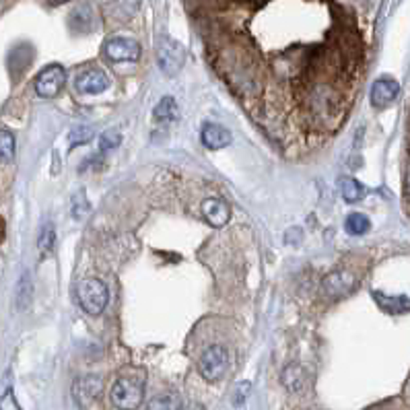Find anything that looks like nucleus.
<instances>
[{
	"instance_id": "1",
	"label": "nucleus",
	"mask_w": 410,
	"mask_h": 410,
	"mask_svg": "<svg viewBox=\"0 0 410 410\" xmlns=\"http://www.w3.org/2000/svg\"><path fill=\"white\" fill-rule=\"evenodd\" d=\"M77 301L83 307V311H87L89 315H99L108 301H110V291L108 285L99 278H83L77 285Z\"/></svg>"
},
{
	"instance_id": "2",
	"label": "nucleus",
	"mask_w": 410,
	"mask_h": 410,
	"mask_svg": "<svg viewBox=\"0 0 410 410\" xmlns=\"http://www.w3.org/2000/svg\"><path fill=\"white\" fill-rule=\"evenodd\" d=\"M112 404L120 410H136L143 404L145 398V383L143 379H136L132 375L118 377L110 391Z\"/></svg>"
},
{
	"instance_id": "3",
	"label": "nucleus",
	"mask_w": 410,
	"mask_h": 410,
	"mask_svg": "<svg viewBox=\"0 0 410 410\" xmlns=\"http://www.w3.org/2000/svg\"><path fill=\"white\" fill-rule=\"evenodd\" d=\"M227 367H229V352L221 344L208 346L198 363V371L206 381H219L227 373Z\"/></svg>"
},
{
	"instance_id": "4",
	"label": "nucleus",
	"mask_w": 410,
	"mask_h": 410,
	"mask_svg": "<svg viewBox=\"0 0 410 410\" xmlns=\"http://www.w3.org/2000/svg\"><path fill=\"white\" fill-rule=\"evenodd\" d=\"M157 60L165 75H178L186 64V48L173 38H161L157 46Z\"/></svg>"
},
{
	"instance_id": "5",
	"label": "nucleus",
	"mask_w": 410,
	"mask_h": 410,
	"mask_svg": "<svg viewBox=\"0 0 410 410\" xmlns=\"http://www.w3.org/2000/svg\"><path fill=\"white\" fill-rule=\"evenodd\" d=\"M64 85H67V71L60 64H50L38 75L34 87H36V93L40 97L50 99V97H56L62 91Z\"/></svg>"
},
{
	"instance_id": "6",
	"label": "nucleus",
	"mask_w": 410,
	"mask_h": 410,
	"mask_svg": "<svg viewBox=\"0 0 410 410\" xmlns=\"http://www.w3.org/2000/svg\"><path fill=\"white\" fill-rule=\"evenodd\" d=\"M104 56L110 62H136L141 58V44L130 38H110L104 44Z\"/></svg>"
},
{
	"instance_id": "7",
	"label": "nucleus",
	"mask_w": 410,
	"mask_h": 410,
	"mask_svg": "<svg viewBox=\"0 0 410 410\" xmlns=\"http://www.w3.org/2000/svg\"><path fill=\"white\" fill-rule=\"evenodd\" d=\"M101 389H104V379L99 375H83L73 385V398L77 406L85 410L99 398Z\"/></svg>"
},
{
	"instance_id": "8",
	"label": "nucleus",
	"mask_w": 410,
	"mask_h": 410,
	"mask_svg": "<svg viewBox=\"0 0 410 410\" xmlns=\"http://www.w3.org/2000/svg\"><path fill=\"white\" fill-rule=\"evenodd\" d=\"M110 85H112L110 77L99 69H87V71L79 73L75 79V87L83 95H99V93L108 91Z\"/></svg>"
},
{
	"instance_id": "9",
	"label": "nucleus",
	"mask_w": 410,
	"mask_h": 410,
	"mask_svg": "<svg viewBox=\"0 0 410 410\" xmlns=\"http://www.w3.org/2000/svg\"><path fill=\"white\" fill-rule=\"evenodd\" d=\"M354 282H357V278H354V274L350 270H334V272H330L324 278L322 287H324L328 297L340 299V297L348 295L354 289Z\"/></svg>"
},
{
	"instance_id": "10",
	"label": "nucleus",
	"mask_w": 410,
	"mask_h": 410,
	"mask_svg": "<svg viewBox=\"0 0 410 410\" xmlns=\"http://www.w3.org/2000/svg\"><path fill=\"white\" fill-rule=\"evenodd\" d=\"M141 7V0H110L104 7V17L110 23H128Z\"/></svg>"
},
{
	"instance_id": "11",
	"label": "nucleus",
	"mask_w": 410,
	"mask_h": 410,
	"mask_svg": "<svg viewBox=\"0 0 410 410\" xmlns=\"http://www.w3.org/2000/svg\"><path fill=\"white\" fill-rule=\"evenodd\" d=\"M400 93V85L398 81L389 79V77H381L373 83L371 87V93H369V99L373 104V108H387L391 101H396Z\"/></svg>"
},
{
	"instance_id": "12",
	"label": "nucleus",
	"mask_w": 410,
	"mask_h": 410,
	"mask_svg": "<svg viewBox=\"0 0 410 410\" xmlns=\"http://www.w3.org/2000/svg\"><path fill=\"white\" fill-rule=\"evenodd\" d=\"M200 141L206 149L210 151H219V149H225L231 145V132L221 126V124H215V122H206L200 130Z\"/></svg>"
},
{
	"instance_id": "13",
	"label": "nucleus",
	"mask_w": 410,
	"mask_h": 410,
	"mask_svg": "<svg viewBox=\"0 0 410 410\" xmlns=\"http://www.w3.org/2000/svg\"><path fill=\"white\" fill-rule=\"evenodd\" d=\"M202 217L208 225L213 227H223L229 223L231 219V208L227 202L219 200V198H206L202 202Z\"/></svg>"
},
{
	"instance_id": "14",
	"label": "nucleus",
	"mask_w": 410,
	"mask_h": 410,
	"mask_svg": "<svg viewBox=\"0 0 410 410\" xmlns=\"http://www.w3.org/2000/svg\"><path fill=\"white\" fill-rule=\"evenodd\" d=\"M373 299L377 301V305L385 311V313H391V315H400V313H406L410 311V299L404 297V295H385V293H373Z\"/></svg>"
},
{
	"instance_id": "15",
	"label": "nucleus",
	"mask_w": 410,
	"mask_h": 410,
	"mask_svg": "<svg viewBox=\"0 0 410 410\" xmlns=\"http://www.w3.org/2000/svg\"><path fill=\"white\" fill-rule=\"evenodd\" d=\"M282 381L285 385L291 389V391H303L305 389V383H307V373L303 367L299 365H289L285 371H282Z\"/></svg>"
},
{
	"instance_id": "16",
	"label": "nucleus",
	"mask_w": 410,
	"mask_h": 410,
	"mask_svg": "<svg viewBox=\"0 0 410 410\" xmlns=\"http://www.w3.org/2000/svg\"><path fill=\"white\" fill-rule=\"evenodd\" d=\"M340 194L346 202H359L365 198V188L361 182H357L354 178H342L340 180Z\"/></svg>"
},
{
	"instance_id": "17",
	"label": "nucleus",
	"mask_w": 410,
	"mask_h": 410,
	"mask_svg": "<svg viewBox=\"0 0 410 410\" xmlns=\"http://www.w3.org/2000/svg\"><path fill=\"white\" fill-rule=\"evenodd\" d=\"M147 410H182V400L178 394H159L153 400H149Z\"/></svg>"
},
{
	"instance_id": "18",
	"label": "nucleus",
	"mask_w": 410,
	"mask_h": 410,
	"mask_svg": "<svg viewBox=\"0 0 410 410\" xmlns=\"http://www.w3.org/2000/svg\"><path fill=\"white\" fill-rule=\"evenodd\" d=\"M153 118L157 122H169V120H176L178 118V104L173 97H163L155 110H153Z\"/></svg>"
},
{
	"instance_id": "19",
	"label": "nucleus",
	"mask_w": 410,
	"mask_h": 410,
	"mask_svg": "<svg viewBox=\"0 0 410 410\" xmlns=\"http://www.w3.org/2000/svg\"><path fill=\"white\" fill-rule=\"evenodd\" d=\"M344 229L348 235H363L369 231V219L361 213H352L344 221Z\"/></svg>"
},
{
	"instance_id": "20",
	"label": "nucleus",
	"mask_w": 410,
	"mask_h": 410,
	"mask_svg": "<svg viewBox=\"0 0 410 410\" xmlns=\"http://www.w3.org/2000/svg\"><path fill=\"white\" fill-rule=\"evenodd\" d=\"M15 157V136L11 130H0V159L13 161Z\"/></svg>"
},
{
	"instance_id": "21",
	"label": "nucleus",
	"mask_w": 410,
	"mask_h": 410,
	"mask_svg": "<svg viewBox=\"0 0 410 410\" xmlns=\"http://www.w3.org/2000/svg\"><path fill=\"white\" fill-rule=\"evenodd\" d=\"M54 241H56V231H54V225L52 223H46L42 227V233H40V239H38V248L42 254H50L52 248H54Z\"/></svg>"
},
{
	"instance_id": "22",
	"label": "nucleus",
	"mask_w": 410,
	"mask_h": 410,
	"mask_svg": "<svg viewBox=\"0 0 410 410\" xmlns=\"http://www.w3.org/2000/svg\"><path fill=\"white\" fill-rule=\"evenodd\" d=\"M32 295H34V287L29 282V274H25L19 280V287H17V307L25 309L29 305V301H32Z\"/></svg>"
},
{
	"instance_id": "23",
	"label": "nucleus",
	"mask_w": 410,
	"mask_h": 410,
	"mask_svg": "<svg viewBox=\"0 0 410 410\" xmlns=\"http://www.w3.org/2000/svg\"><path fill=\"white\" fill-rule=\"evenodd\" d=\"M93 128H89V126H79V128H75L73 132H71V147H79V145H87L91 138H93Z\"/></svg>"
},
{
	"instance_id": "24",
	"label": "nucleus",
	"mask_w": 410,
	"mask_h": 410,
	"mask_svg": "<svg viewBox=\"0 0 410 410\" xmlns=\"http://www.w3.org/2000/svg\"><path fill=\"white\" fill-rule=\"evenodd\" d=\"M122 143V134L120 132H106L101 138H99V151L101 153H108V151H112V149H116L118 145Z\"/></svg>"
},
{
	"instance_id": "25",
	"label": "nucleus",
	"mask_w": 410,
	"mask_h": 410,
	"mask_svg": "<svg viewBox=\"0 0 410 410\" xmlns=\"http://www.w3.org/2000/svg\"><path fill=\"white\" fill-rule=\"evenodd\" d=\"M0 410H21V406L15 398V391L11 387L5 389V394L0 396Z\"/></svg>"
},
{
	"instance_id": "26",
	"label": "nucleus",
	"mask_w": 410,
	"mask_h": 410,
	"mask_svg": "<svg viewBox=\"0 0 410 410\" xmlns=\"http://www.w3.org/2000/svg\"><path fill=\"white\" fill-rule=\"evenodd\" d=\"M250 389H252L250 381L237 383V385H235V391H233V404H235V406H243L245 400H248V396H250Z\"/></svg>"
},
{
	"instance_id": "27",
	"label": "nucleus",
	"mask_w": 410,
	"mask_h": 410,
	"mask_svg": "<svg viewBox=\"0 0 410 410\" xmlns=\"http://www.w3.org/2000/svg\"><path fill=\"white\" fill-rule=\"evenodd\" d=\"M406 192L410 194V167H408V171H406Z\"/></svg>"
},
{
	"instance_id": "28",
	"label": "nucleus",
	"mask_w": 410,
	"mask_h": 410,
	"mask_svg": "<svg viewBox=\"0 0 410 410\" xmlns=\"http://www.w3.org/2000/svg\"><path fill=\"white\" fill-rule=\"evenodd\" d=\"M3 233H5V227H3V221H0V237H3Z\"/></svg>"
},
{
	"instance_id": "29",
	"label": "nucleus",
	"mask_w": 410,
	"mask_h": 410,
	"mask_svg": "<svg viewBox=\"0 0 410 410\" xmlns=\"http://www.w3.org/2000/svg\"><path fill=\"white\" fill-rule=\"evenodd\" d=\"M54 3H67V0H54Z\"/></svg>"
}]
</instances>
